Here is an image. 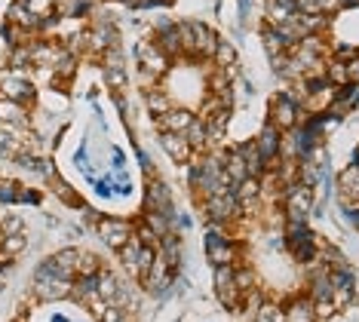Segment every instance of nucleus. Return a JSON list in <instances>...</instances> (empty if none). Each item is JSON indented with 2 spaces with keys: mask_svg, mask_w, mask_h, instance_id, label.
<instances>
[{
  "mask_svg": "<svg viewBox=\"0 0 359 322\" xmlns=\"http://www.w3.org/2000/svg\"><path fill=\"white\" fill-rule=\"evenodd\" d=\"M182 135L187 138V145H191L194 151H209V126H206V120L194 117L191 126H187Z\"/></svg>",
  "mask_w": 359,
  "mask_h": 322,
  "instance_id": "412c9836",
  "label": "nucleus"
},
{
  "mask_svg": "<svg viewBox=\"0 0 359 322\" xmlns=\"http://www.w3.org/2000/svg\"><path fill=\"white\" fill-rule=\"evenodd\" d=\"M0 123L13 129H31L28 107L19 102H10V98H0Z\"/></svg>",
  "mask_w": 359,
  "mask_h": 322,
  "instance_id": "2eb2a0df",
  "label": "nucleus"
},
{
  "mask_svg": "<svg viewBox=\"0 0 359 322\" xmlns=\"http://www.w3.org/2000/svg\"><path fill=\"white\" fill-rule=\"evenodd\" d=\"M117 255H120V261H123V267L129 270V276H133V279H144V276H148V270H151V264H154V258H157V249L142 246L135 239V230H133V239H129L123 249H117Z\"/></svg>",
  "mask_w": 359,
  "mask_h": 322,
  "instance_id": "f03ea898",
  "label": "nucleus"
},
{
  "mask_svg": "<svg viewBox=\"0 0 359 322\" xmlns=\"http://www.w3.org/2000/svg\"><path fill=\"white\" fill-rule=\"evenodd\" d=\"M285 203V212L289 218H298V221H307V212L313 209V187H304V185H292L283 196Z\"/></svg>",
  "mask_w": 359,
  "mask_h": 322,
  "instance_id": "1a4fd4ad",
  "label": "nucleus"
},
{
  "mask_svg": "<svg viewBox=\"0 0 359 322\" xmlns=\"http://www.w3.org/2000/svg\"><path fill=\"white\" fill-rule=\"evenodd\" d=\"M77 258H80L77 249H62V252L53 255L50 264H53V270L62 279H71V283H74V279H77Z\"/></svg>",
  "mask_w": 359,
  "mask_h": 322,
  "instance_id": "6ab92c4d",
  "label": "nucleus"
},
{
  "mask_svg": "<svg viewBox=\"0 0 359 322\" xmlns=\"http://www.w3.org/2000/svg\"><path fill=\"white\" fill-rule=\"evenodd\" d=\"M353 163H356V166H359V147H356V154H353Z\"/></svg>",
  "mask_w": 359,
  "mask_h": 322,
  "instance_id": "2f4dec72",
  "label": "nucleus"
},
{
  "mask_svg": "<svg viewBox=\"0 0 359 322\" xmlns=\"http://www.w3.org/2000/svg\"><path fill=\"white\" fill-rule=\"evenodd\" d=\"M0 98H10L19 105H34L37 102V89L28 80L25 71H4L0 74Z\"/></svg>",
  "mask_w": 359,
  "mask_h": 322,
  "instance_id": "7ed1b4c3",
  "label": "nucleus"
},
{
  "mask_svg": "<svg viewBox=\"0 0 359 322\" xmlns=\"http://www.w3.org/2000/svg\"><path fill=\"white\" fill-rule=\"evenodd\" d=\"M215 295L224 307H231L240 313L243 310V292L236 288V279H233V267H215Z\"/></svg>",
  "mask_w": 359,
  "mask_h": 322,
  "instance_id": "6e6552de",
  "label": "nucleus"
},
{
  "mask_svg": "<svg viewBox=\"0 0 359 322\" xmlns=\"http://www.w3.org/2000/svg\"><path fill=\"white\" fill-rule=\"evenodd\" d=\"M356 55H359V49H356V46L334 43V59H338V62H350V59H356Z\"/></svg>",
  "mask_w": 359,
  "mask_h": 322,
  "instance_id": "c85d7f7f",
  "label": "nucleus"
},
{
  "mask_svg": "<svg viewBox=\"0 0 359 322\" xmlns=\"http://www.w3.org/2000/svg\"><path fill=\"white\" fill-rule=\"evenodd\" d=\"M151 4H154V6H169L172 0H151Z\"/></svg>",
  "mask_w": 359,
  "mask_h": 322,
  "instance_id": "7c9ffc66",
  "label": "nucleus"
},
{
  "mask_svg": "<svg viewBox=\"0 0 359 322\" xmlns=\"http://www.w3.org/2000/svg\"><path fill=\"white\" fill-rule=\"evenodd\" d=\"M22 218L19 215H6L4 221H0V236H13V234H22Z\"/></svg>",
  "mask_w": 359,
  "mask_h": 322,
  "instance_id": "cd10ccee",
  "label": "nucleus"
},
{
  "mask_svg": "<svg viewBox=\"0 0 359 322\" xmlns=\"http://www.w3.org/2000/svg\"><path fill=\"white\" fill-rule=\"evenodd\" d=\"M144 105H148V111L154 114V117H160V114H166L169 107H172V98H169V93L163 89V83H157L154 89L144 93Z\"/></svg>",
  "mask_w": 359,
  "mask_h": 322,
  "instance_id": "4be33fe9",
  "label": "nucleus"
},
{
  "mask_svg": "<svg viewBox=\"0 0 359 322\" xmlns=\"http://www.w3.org/2000/svg\"><path fill=\"white\" fill-rule=\"evenodd\" d=\"M255 145H258V151L261 156H264V163H267V169H276L280 166V145H283V132L271 126V123H264L258 132V138H255Z\"/></svg>",
  "mask_w": 359,
  "mask_h": 322,
  "instance_id": "9d476101",
  "label": "nucleus"
},
{
  "mask_svg": "<svg viewBox=\"0 0 359 322\" xmlns=\"http://www.w3.org/2000/svg\"><path fill=\"white\" fill-rule=\"evenodd\" d=\"M298 15V4L295 0H267L264 4V22L273 28H283Z\"/></svg>",
  "mask_w": 359,
  "mask_h": 322,
  "instance_id": "ddd939ff",
  "label": "nucleus"
},
{
  "mask_svg": "<svg viewBox=\"0 0 359 322\" xmlns=\"http://www.w3.org/2000/svg\"><path fill=\"white\" fill-rule=\"evenodd\" d=\"M160 145H163V151H166V156L172 163H187L194 156V147L187 145V138L182 135V132H163Z\"/></svg>",
  "mask_w": 359,
  "mask_h": 322,
  "instance_id": "4468645a",
  "label": "nucleus"
},
{
  "mask_svg": "<svg viewBox=\"0 0 359 322\" xmlns=\"http://www.w3.org/2000/svg\"><path fill=\"white\" fill-rule=\"evenodd\" d=\"M338 200L344 209H356L359 206V166L350 163L347 169H341L338 175Z\"/></svg>",
  "mask_w": 359,
  "mask_h": 322,
  "instance_id": "f8f14e48",
  "label": "nucleus"
},
{
  "mask_svg": "<svg viewBox=\"0 0 359 322\" xmlns=\"http://www.w3.org/2000/svg\"><path fill=\"white\" fill-rule=\"evenodd\" d=\"M144 212H166V215H175L172 212V194H169V187L163 185L160 178H151L148 187H144Z\"/></svg>",
  "mask_w": 359,
  "mask_h": 322,
  "instance_id": "9b49d317",
  "label": "nucleus"
},
{
  "mask_svg": "<svg viewBox=\"0 0 359 322\" xmlns=\"http://www.w3.org/2000/svg\"><path fill=\"white\" fill-rule=\"evenodd\" d=\"M71 279H62L59 274L53 270V264L50 258H46L40 267L34 270V295L40 301H62V298H68L71 295Z\"/></svg>",
  "mask_w": 359,
  "mask_h": 322,
  "instance_id": "f257e3e1",
  "label": "nucleus"
},
{
  "mask_svg": "<svg viewBox=\"0 0 359 322\" xmlns=\"http://www.w3.org/2000/svg\"><path fill=\"white\" fill-rule=\"evenodd\" d=\"M261 46H264V53L271 55V59H276V55H283V53H289L292 49V43L285 40L280 31L273 28V25H261Z\"/></svg>",
  "mask_w": 359,
  "mask_h": 322,
  "instance_id": "f3484780",
  "label": "nucleus"
},
{
  "mask_svg": "<svg viewBox=\"0 0 359 322\" xmlns=\"http://www.w3.org/2000/svg\"><path fill=\"white\" fill-rule=\"evenodd\" d=\"M236 154H240L243 163H246L249 178H261V172L267 169V163H264V156H261V151H258L255 138H252V142H246V145H236Z\"/></svg>",
  "mask_w": 359,
  "mask_h": 322,
  "instance_id": "a211bd4d",
  "label": "nucleus"
},
{
  "mask_svg": "<svg viewBox=\"0 0 359 322\" xmlns=\"http://www.w3.org/2000/svg\"><path fill=\"white\" fill-rule=\"evenodd\" d=\"M332 298H334V286H332L329 270H313V276H310V301L323 304Z\"/></svg>",
  "mask_w": 359,
  "mask_h": 322,
  "instance_id": "aec40b11",
  "label": "nucleus"
},
{
  "mask_svg": "<svg viewBox=\"0 0 359 322\" xmlns=\"http://www.w3.org/2000/svg\"><path fill=\"white\" fill-rule=\"evenodd\" d=\"M347 65V80L350 83H359V55L356 59H350V62H344Z\"/></svg>",
  "mask_w": 359,
  "mask_h": 322,
  "instance_id": "c756f323",
  "label": "nucleus"
},
{
  "mask_svg": "<svg viewBox=\"0 0 359 322\" xmlns=\"http://www.w3.org/2000/svg\"><path fill=\"white\" fill-rule=\"evenodd\" d=\"M194 114L187 111V107H169L166 114H160L157 117V129L163 132H184L187 126H191Z\"/></svg>",
  "mask_w": 359,
  "mask_h": 322,
  "instance_id": "dca6fc26",
  "label": "nucleus"
},
{
  "mask_svg": "<svg viewBox=\"0 0 359 322\" xmlns=\"http://www.w3.org/2000/svg\"><path fill=\"white\" fill-rule=\"evenodd\" d=\"M95 230H99V236H102V243L104 246H111L114 252L117 249H123V246L133 239V224L123 218H99L95 221Z\"/></svg>",
  "mask_w": 359,
  "mask_h": 322,
  "instance_id": "0eeeda50",
  "label": "nucleus"
},
{
  "mask_svg": "<svg viewBox=\"0 0 359 322\" xmlns=\"http://www.w3.org/2000/svg\"><path fill=\"white\" fill-rule=\"evenodd\" d=\"M206 255H209V261L215 264V267H233L236 264V249H233V243L224 234V224H215V221L209 224V230H206Z\"/></svg>",
  "mask_w": 359,
  "mask_h": 322,
  "instance_id": "20e7f679",
  "label": "nucleus"
},
{
  "mask_svg": "<svg viewBox=\"0 0 359 322\" xmlns=\"http://www.w3.org/2000/svg\"><path fill=\"white\" fill-rule=\"evenodd\" d=\"M200 203H203V209H206L209 221H215V224H227V221H233L236 215L243 212V203H240V196H236L233 187L224 194H212Z\"/></svg>",
  "mask_w": 359,
  "mask_h": 322,
  "instance_id": "39448f33",
  "label": "nucleus"
},
{
  "mask_svg": "<svg viewBox=\"0 0 359 322\" xmlns=\"http://www.w3.org/2000/svg\"><path fill=\"white\" fill-rule=\"evenodd\" d=\"M22 191L25 187L15 181H0V203H22Z\"/></svg>",
  "mask_w": 359,
  "mask_h": 322,
  "instance_id": "bb28decb",
  "label": "nucleus"
},
{
  "mask_svg": "<svg viewBox=\"0 0 359 322\" xmlns=\"http://www.w3.org/2000/svg\"><path fill=\"white\" fill-rule=\"evenodd\" d=\"M212 65L215 68H236V46L231 40H218L215 53H212Z\"/></svg>",
  "mask_w": 359,
  "mask_h": 322,
  "instance_id": "5701e85b",
  "label": "nucleus"
},
{
  "mask_svg": "<svg viewBox=\"0 0 359 322\" xmlns=\"http://www.w3.org/2000/svg\"><path fill=\"white\" fill-rule=\"evenodd\" d=\"M104 83H108L114 93H123L129 77H126V68H104Z\"/></svg>",
  "mask_w": 359,
  "mask_h": 322,
  "instance_id": "a878e982",
  "label": "nucleus"
},
{
  "mask_svg": "<svg viewBox=\"0 0 359 322\" xmlns=\"http://www.w3.org/2000/svg\"><path fill=\"white\" fill-rule=\"evenodd\" d=\"M301 107L292 102L285 93H280V95H273L271 98V105H267V123L271 126H276L280 132H289V129H295L298 123H301Z\"/></svg>",
  "mask_w": 359,
  "mask_h": 322,
  "instance_id": "423d86ee",
  "label": "nucleus"
},
{
  "mask_svg": "<svg viewBox=\"0 0 359 322\" xmlns=\"http://www.w3.org/2000/svg\"><path fill=\"white\" fill-rule=\"evenodd\" d=\"M283 313H285V322H313V304L310 301H301L292 310H283Z\"/></svg>",
  "mask_w": 359,
  "mask_h": 322,
  "instance_id": "393cba45",
  "label": "nucleus"
},
{
  "mask_svg": "<svg viewBox=\"0 0 359 322\" xmlns=\"http://www.w3.org/2000/svg\"><path fill=\"white\" fill-rule=\"evenodd\" d=\"M99 270H102L99 255L80 252V258H77V276H99Z\"/></svg>",
  "mask_w": 359,
  "mask_h": 322,
  "instance_id": "b1692460",
  "label": "nucleus"
}]
</instances>
